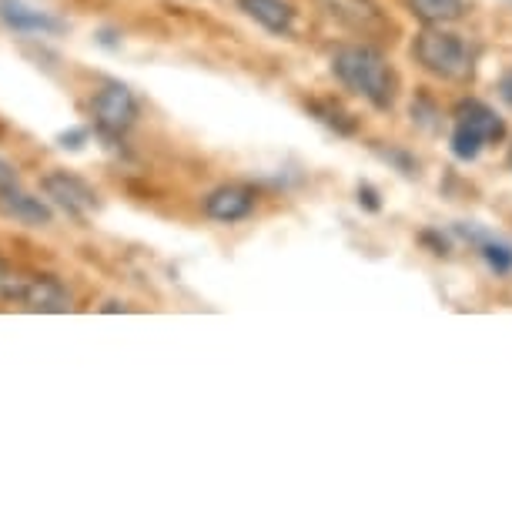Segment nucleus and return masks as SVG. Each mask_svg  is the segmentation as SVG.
Masks as SVG:
<instances>
[{"mask_svg": "<svg viewBox=\"0 0 512 512\" xmlns=\"http://www.w3.org/2000/svg\"><path fill=\"white\" fill-rule=\"evenodd\" d=\"M506 164H509V171H512V144H509V154H506Z\"/></svg>", "mask_w": 512, "mask_h": 512, "instance_id": "aec40b11", "label": "nucleus"}, {"mask_svg": "<svg viewBox=\"0 0 512 512\" xmlns=\"http://www.w3.org/2000/svg\"><path fill=\"white\" fill-rule=\"evenodd\" d=\"M27 278L24 272H17V268H11L7 262H0V298L4 302H21L24 298V288H27Z\"/></svg>", "mask_w": 512, "mask_h": 512, "instance_id": "2eb2a0df", "label": "nucleus"}, {"mask_svg": "<svg viewBox=\"0 0 512 512\" xmlns=\"http://www.w3.org/2000/svg\"><path fill=\"white\" fill-rule=\"evenodd\" d=\"M409 7L429 27H446L466 14V0H409Z\"/></svg>", "mask_w": 512, "mask_h": 512, "instance_id": "ddd939ff", "label": "nucleus"}, {"mask_svg": "<svg viewBox=\"0 0 512 512\" xmlns=\"http://www.w3.org/2000/svg\"><path fill=\"white\" fill-rule=\"evenodd\" d=\"M0 211H4L7 218L21 221V225H31V228L51 225V218H54L51 201H44L37 195H27L21 185L0 188Z\"/></svg>", "mask_w": 512, "mask_h": 512, "instance_id": "6e6552de", "label": "nucleus"}, {"mask_svg": "<svg viewBox=\"0 0 512 512\" xmlns=\"http://www.w3.org/2000/svg\"><path fill=\"white\" fill-rule=\"evenodd\" d=\"M0 21L17 34H44L47 37V34L64 31V21H57V17L44 14V11H34V7L21 4V0H0Z\"/></svg>", "mask_w": 512, "mask_h": 512, "instance_id": "1a4fd4ad", "label": "nucleus"}, {"mask_svg": "<svg viewBox=\"0 0 512 512\" xmlns=\"http://www.w3.org/2000/svg\"><path fill=\"white\" fill-rule=\"evenodd\" d=\"M138 111H141L138 98H134V91L121 81H108L101 91H94V98H91L94 124H98V131L104 138H121V134H128L134 128V121H138Z\"/></svg>", "mask_w": 512, "mask_h": 512, "instance_id": "20e7f679", "label": "nucleus"}, {"mask_svg": "<svg viewBox=\"0 0 512 512\" xmlns=\"http://www.w3.org/2000/svg\"><path fill=\"white\" fill-rule=\"evenodd\" d=\"M506 4H512V0H506Z\"/></svg>", "mask_w": 512, "mask_h": 512, "instance_id": "412c9836", "label": "nucleus"}, {"mask_svg": "<svg viewBox=\"0 0 512 512\" xmlns=\"http://www.w3.org/2000/svg\"><path fill=\"white\" fill-rule=\"evenodd\" d=\"M496 91H499V98H502V101H506V104H509V108H512V71H506V74H502V77H499Z\"/></svg>", "mask_w": 512, "mask_h": 512, "instance_id": "a211bd4d", "label": "nucleus"}, {"mask_svg": "<svg viewBox=\"0 0 512 512\" xmlns=\"http://www.w3.org/2000/svg\"><path fill=\"white\" fill-rule=\"evenodd\" d=\"M41 188L47 201H51L54 208L67 211L71 218H84L88 211L98 208V191L84 178L71 175V171H51V175H44Z\"/></svg>", "mask_w": 512, "mask_h": 512, "instance_id": "423d86ee", "label": "nucleus"}, {"mask_svg": "<svg viewBox=\"0 0 512 512\" xmlns=\"http://www.w3.org/2000/svg\"><path fill=\"white\" fill-rule=\"evenodd\" d=\"M502 138H506V121L486 101L466 98L456 104L449 148L459 161H476L486 144H499Z\"/></svg>", "mask_w": 512, "mask_h": 512, "instance_id": "7ed1b4c3", "label": "nucleus"}, {"mask_svg": "<svg viewBox=\"0 0 512 512\" xmlns=\"http://www.w3.org/2000/svg\"><path fill=\"white\" fill-rule=\"evenodd\" d=\"M308 108H312V114H315L318 121L328 124V128H335L338 134H352L355 131V118H352V114H345L332 101H312Z\"/></svg>", "mask_w": 512, "mask_h": 512, "instance_id": "4468645a", "label": "nucleus"}, {"mask_svg": "<svg viewBox=\"0 0 512 512\" xmlns=\"http://www.w3.org/2000/svg\"><path fill=\"white\" fill-rule=\"evenodd\" d=\"M332 74L345 91L359 94L375 111H389L399 98V74L372 44H342L332 54Z\"/></svg>", "mask_w": 512, "mask_h": 512, "instance_id": "f257e3e1", "label": "nucleus"}, {"mask_svg": "<svg viewBox=\"0 0 512 512\" xmlns=\"http://www.w3.org/2000/svg\"><path fill=\"white\" fill-rule=\"evenodd\" d=\"M436 118H439V111H436V104H432L429 98H419L412 104V121H419L425 124V128H436Z\"/></svg>", "mask_w": 512, "mask_h": 512, "instance_id": "dca6fc26", "label": "nucleus"}, {"mask_svg": "<svg viewBox=\"0 0 512 512\" xmlns=\"http://www.w3.org/2000/svg\"><path fill=\"white\" fill-rule=\"evenodd\" d=\"M238 11H245V17L262 24L268 34L288 37L295 31V7L288 0H238Z\"/></svg>", "mask_w": 512, "mask_h": 512, "instance_id": "9d476101", "label": "nucleus"}, {"mask_svg": "<svg viewBox=\"0 0 512 512\" xmlns=\"http://www.w3.org/2000/svg\"><path fill=\"white\" fill-rule=\"evenodd\" d=\"M318 4L335 24H342L352 34L382 37L385 31H392V21L382 14V7L375 0H318Z\"/></svg>", "mask_w": 512, "mask_h": 512, "instance_id": "39448f33", "label": "nucleus"}, {"mask_svg": "<svg viewBox=\"0 0 512 512\" xmlns=\"http://www.w3.org/2000/svg\"><path fill=\"white\" fill-rule=\"evenodd\" d=\"M359 201H365V208H369V211H379V195H375L369 185L359 188Z\"/></svg>", "mask_w": 512, "mask_h": 512, "instance_id": "6ab92c4d", "label": "nucleus"}, {"mask_svg": "<svg viewBox=\"0 0 512 512\" xmlns=\"http://www.w3.org/2000/svg\"><path fill=\"white\" fill-rule=\"evenodd\" d=\"M21 305H27L31 312H67L71 308V292L51 275H31Z\"/></svg>", "mask_w": 512, "mask_h": 512, "instance_id": "9b49d317", "label": "nucleus"}, {"mask_svg": "<svg viewBox=\"0 0 512 512\" xmlns=\"http://www.w3.org/2000/svg\"><path fill=\"white\" fill-rule=\"evenodd\" d=\"M11 185H17V171L11 161L0 158V188H11Z\"/></svg>", "mask_w": 512, "mask_h": 512, "instance_id": "f3484780", "label": "nucleus"}, {"mask_svg": "<svg viewBox=\"0 0 512 512\" xmlns=\"http://www.w3.org/2000/svg\"><path fill=\"white\" fill-rule=\"evenodd\" d=\"M456 231L479 248V255L486 258V265L496 275H509L512 272V245H506V241L492 238L489 231H479V228H472V225H456Z\"/></svg>", "mask_w": 512, "mask_h": 512, "instance_id": "f8f14e48", "label": "nucleus"}, {"mask_svg": "<svg viewBox=\"0 0 512 512\" xmlns=\"http://www.w3.org/2000/svg\"><path fill=\"white\" fill-rule=\"evenodd\" d=\"M255 201V191L248 185H221L205 198V215L211 221H221V225H235L255 211Z\"/></svg>", "mask_w": 512, "mask_h": 512, "instance_id": "0eeeda50", "label": "nucleus"}, {"mask_svg": "<svg viewBox=\"0 0 512 512\" xmlns=\"http://www.w3.org/2000/svg\"><path fill=\"white\" fill-rule=\"evenodd\" d=\"M412 54L425 71L442 77V81L462 84L472 81V74H476V54H472V47L459 34L446 31V27H425L415 37Z\"/></svg>", "mask_w": 512, "mask_h": 512, "instance_id": "f03ea898", "label": "nucleus"}]
</instances>
